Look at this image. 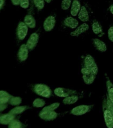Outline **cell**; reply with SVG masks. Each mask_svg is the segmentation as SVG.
<instances>
[{
  "instance_id": "1",
  "label": "cell",
  "mask_w": 113,
  "mask_h": 128,
  "mask_svg": "<svg viewBox=\"0 0 113 128\" xmlns=\"http://www.w3.org/2000/svg\"><path fill=\"white\" fill-rule=\"evenodd\" d=\"M33 91L38 96L43 98H49L53 95V92L49 87L45 84H36L33 87Z\"/></svg>"
},
{
  "instance_id": "2",
  "label": "cell",
  "mask_w": 113,
  "mask_h": 128,
  "mask_svg": "<svg viewBox=\"0 0 113 128\" xmlns=\"http://www.w3.org/2000/svg\"><path fill=\"white\" fill-rule=\"evenodd\" d=\"M103 110L104 120L106 126L107 127V128H113V116L107 106L106 99H105L103 101Z\"/></svg>"
},
{
  "instance_id": "3",
  "label": "cell",
  "mask_w": 113,
  "mask_h": 128,
  "mask_svg": "<svg viewBox=\"0 0 113 128\" xmlns=\"http://www.w3.org/2000/svg\"><path fill=\"white\" fill-rule=\"evenodd\" d=\"M85 67L91 70V72L95 75H97L98 74V66L96 64L94 58L91 55H87L84 58L83 65Z\"/></svg>"
},
{
  "instance_id": "4",
  "label": "cell",
  "mask_w": 113,
  "mask_h": 128,
  "mask_svg": "<svg viewBox=\"0 0 113 128\" xmlns=\"http://www.w3.org/2000/svg\"><path fill=\"white\" fill-rule=\"evenodd\" d=\"M54 94L57 97L65 98L69 96L77 95V92H76L75 90H70V89H67V88H57L54 90Z\"/></svg>"
},
{
  "instance_id": "5",
  "label": "cell",
  "mask_w": 113,
  "mask_h": 128,
  "mask_svg": "<svg viewBox=\"0 0 113 128\" xmlns=\"http://www.w3.org/2000/svg\"><path fill=\"white\" fill-rule=\"evenodd\" d=\"M92 108H93V106H86V105L77 106L71 111V114L72 115L77 116H83L89 112L92 109Z\"/></svg>"
},
{
  "instance_id": "6",
  "label": "cell",
  "mask_w": 113,
  "mask_h": 128,
  "mask_svg": "<svg viewBox=\"0 0 113 128\" xmlns=\"http://www.w3.org/2000/svg\"><path fill=\"white\" fill-rule=\"evenodd\" d=\"M28 33V27L23 22L19 24L17 29V36L19 40H23Z\"/></svg>"
},
{
  "instance_id": "7",
  "label": "cell",
  "mask_w": 113,
  "mask_h": 128,
  "mask_svg": "<svg viewBox=\"0 0 113 128\" xmlns=\"http://www.w3.org/2000/svg\"><path fill=\"white\" fill-rule=\"evenodd\" d=\"M56 24V19L53 16H49L46 18L43 24V28L46 32H51L53 30Z\"/></svg>"
},
{
  "instance_id": "8",
  "label": "cell",
  "mask_w": 113,
  "mask_h": 128,
  "mask_svg": "<svg viewBox=\"0 0 113 128\" xmlns=\"http://www.w3.org/2000/svg\"><path fill=\"white\" fill-rule=\"evenodd\" d=\"M39 118L45 121H52L57 118L58 114L55 111L48 112V111H41L39 114Z\"/></svg>"
},
{
  "instance_id": "9",
  "label": "cell",
  "mask_w": 113,
  "mask_h": 128,
  "mask_svg": "<svg viewBox=\"0 0 113 128\" xmlns=\"http://www.w3.org/2000/svg\"><path fill=\"white\" fill-rule=\"evenodd\" d=\"M39 36L37 33H34L31 35L30 38H29V40L27 42V44H26L29 50H33L35 48L38 42H39Z\"/></svg>"
},
{
  "instance_id": "10",
  "label": "cell",
  "mask_w": 113,
  "mask_h": 128,
  "mask_svg": "<svg viewBox=\"0 0 113 128\" xmlns=\"http://www.w3.org/2000/svg\"><path fill=\"white\" fill-rule=\"evenodd\" d=\"M89 29V26L88 24H87L86 23L85 24H83L82 25H81L80 26H78L77 28H76L75 30L72 32L70 35L72 37H78L79 36H80L81 34H83L85 32H87L88 30Z\"/></svg>"
},
{
  "instance_id": "11",
  "label": "cell",
  "mask_w": 113,
  "mask_h": 128,
  "mask_svg": "<svg viewBox=\"0 0 113 128\" xmlns=\"http://www.w3.org/2000/svg\"><path fill=\"white\" fill-rule=\"evenodd\" d=\"M28 54H29V49H28L27 45H22L20 48L19 52H18V58L21 62L25 61L28 58Z\"/></svg>"
},
{
  "instance_id": "12",
  "label": "cell",
  "mask_w": 113,
  "mask_h": 128,
  "mask_svg": "<svg viewBox=\"0 0 113 128\" xmlns=\"http://www.w3.org/2000/svg\"><path fill=\"white\" fill-rule=\"evenodd\" d=\"M63 24L65 26L71 29H76L79 26V22L73 17H68L64 20Z\"/></svg>"
},
{
  "instance_id": "13",
  "label": "cell",
  "mask_w": 113,
  "mask_h": 128,
  "mask_svg": "<svg viewBox=\"0 0 113 128\" xmlns=\"http://www.w3.org/2000/svg\"><path fill=\"white\" fill-rule=\"evenodd\" d=\"M81 9V5L79 0H73L71 8V15L73 17L77 16Z\"/></svg>"
},
{
  "instance_id": "14",
  "label": "cell",
  "mask_w": 113,
  "mask_h": 128,
  "mask_svg": "<svg viewBox=\"0 0 113 128\" xmlns=\"http://www.w3.org/2000/svg\"><path fill=\"white\" fill-rule=\"evenodd\" d=\"M93 44L96 50L100 52H105L107 51V46L103 41L99 40V39H93Z\"/></svg>"
},
{
  "instance_id": "15",
  "label": "cell",
  "mask_w": 113,
  "mask_h": 128,
  "mask_svg": "<svg viewBox=\"0 0 113 128\" xmlns=\"http://www.w3.org/2000/svg\"><path fill=\"white\" fill-rule=\"evenodd\" d=\"M15 118V116L11 114H5L0 116V124L2 125H9V124L13 121Z\"/></svg>"
},
{
  "instance_id": "16",
  "label": "cell",
  "mask_w": 113,
  "mask_h": 128,
  "mask_svg": "<svg viewBox=\"0 0 113 128\" xmlns=\"http://www.w3.org/2000/svg\"><path fill=\"white\" fill-rule=\"evenodd\" d=\"M77 16L78 18L83 22H87L89 20V13H88L87 8L85 6H82L81 9L80 10L79 13Z\"/></svg>"
},
{
  "instance_id": "17",
  "label": "cell",
  "mask_w": 113,
  "mask_h": 128,
  "mask_svg": "<svg viewBox=\"0 0 113 128\" xmlns=\"http://www.w3.org/2000/svg\"><path fill=\"white\" fill-rule=\"evenodd\" d=\"M24 23L26 24V26L29 28H35L36 26V22L33 16L31 15H27L25 16L24 19Z\"/></svg>"
},
{
  "instance_id": "18",
  "label": "cell",
  "mask_w": 113,
  "mask_h": 128,
  "mask_svg": "<svg viewBox=\"0 0 113 128\" xmlns=\"http://www.w3.org/2000/svg\"><path fill=\"white\" fill-rule=\"evenodd\" d=\"M106 86H107V97L109 99L110 101L111 102L112 104H113V84L111 82V80L107 79Z\"/></svg>"
},
{
  "instance_id": "19",
  "label": "cell",
  "mask_w": 113,
  "mask_h": 128,
  "mask_svg": "<svg viewBox=\"0 0 113 128\" xmlns=\"http://www.w3.org/2000/svg\"><path fill=\"white\" fill-rule=\"evenodd\" d=\"M96 77H97V76L93 74H88V75H83V80L84 83L85 84L91 85L95 82Z\"/></svg>"
},
{
  "instance_id": "20",
  "label": "cell",
  "mask_w": 113,
  "mask_h": 128,
  "mask_svg": "<svg viewBox=\"0 0 113 128\" xmlns=\"http://www.w3.org/2000/svg\"><path fill=\"white\" fill-rule=\"evenodd\" d=\"M78 100H79V97L77 95H73L65 98L63 101V103L65 105H71L75 104Z\"/></svg>"
},
{
  "instance_id": "21",
  "label": "cell",
  "mask_w": 113,
  "mask_h": 128,
  "mask_svg": "<svg viewBox=\"0 0 113 128\" xmlns=\"http://www.w3.org/2000/svg\"><path fill=\"white\" fill-rule=\"evenodd\" d=\"M92 30L95 35H99L103 33V28L101 25L98 22H94L92 24Z\"/></svg>"
},
{
  "instance_id": "22",
  "label": "cell",
  "mask_w": 113,
  "mask_h": 128,
  "mask_svg": "<svg viewBox=\"0 0 113 128\" xmlns=\"http://www.w3.org/2000/svg\"><path fill=\"white\" fill-rule=\"evenodd\" d=\"M27 106H19V107H16V108H13V110L10 111V114H13V115H18V114H22L23 112H24L27 109Z\"/></svg>"
},
{
  "instance_id": "23",
  "label": "cell",
  "mask_w": 113,
  "mask_h": 128,
  "mask_svg": "<svg viewBox=\"0 0 113 128\" xmlns=\"http://www.w3.org/2000/svg\"><path fill=\"white\" fill-rule=\"evenodd\" d=\"M22 100L21 98L19 97H11V98L9 100V104H11V106H19V104H21Z\"/></svg>"
},
{
  "instance_id": "24",
  "label": "cell",
  "mask_w": 113,
  "mask_h": 128,
  "mask_svg": "<svg viewBox=\"0 0 113 128\" xmlns=\"http://www.w3.org/2000/svg\"><path fill=\"white\" fill-rule=\"evenodd\" d=\"M8 128H23V125L17 120H14L9 124Z\"/></svg>"
},
{
  "instance_id": "25",
  "label": "cell",
  "mask_w": 113,
  "mask_h": 128,
  "mask_svg": "<svg viewBox=\"0 0 113 128\" xmlns=\"http://www.w3.org/2000/svg\"><path fill=\"white\" fill-rule=\"evenodd\" d=\"M60 104L59 103H54V104L50 105V106H48L47 107H45V108L42 110V111H48V112H53V111H55L56 109H57L59 107Z\"/></svg>"
},
{
  "instance_id": "26",
  "label": "cell",
  "mask_w": 113,
  "mask_h": 128,
  "mask_svg": "<svg viewBox=\"0 0 113 128\" xmlns=\"http://www.w3.org/2000/svg\"><path fill=\"white\" fill-rule=\"evenodd\" d=\"M45 0H33L34 4L38 10H42L45 7Z\"/></svg>"
},
{
  "instance_id": "27",
  "label": "cell",
  "mask_w": 113,
  "mask_h": 128,
  "mask_svg": "<svg viewBox=\"0 0 113 128\" xmlns=\"http://www.w3.org/2000/svg\"><path fill=\"white\" fill-rule=\"evenodd\" d=\"M72 0H62L61 8L63 10H67L71 6Z\"/></svg>"
},
{
  "instance_id": "28",
  "label": "cell",
  "mask_w": 113,
  "mask_h": 128,
  "mask_svg": "<svg viewBox=\"0 0 113 128\" xmlns=\"http://www.w3.org/2000/svg\"><path fill=\"white\" fill-rule=\"evenodd\" d=\"M33 105L35 108H42L45 105V102L41 99H36L33 103Z\"/></svg>"
},
{
  "instance_id": "29",
  "label": "cell",
  "mask_w": 113,
  "mask_h": 128,
  "mask_svg": "<svg viewBox=\"0 0 113 128\" xmlns=\"http://www.w3.org/2000/svg\"><path fill=\"white\" fill-rule=\"evenodd\" d=\"M19 5L22 8L27 9L29 6V0H21Z\"/></svg>"
},
{
  "instance_id": "30",
  "label": "cell",
  "mask_w": 113,
  "mask_h": 128,
  "mask_svg": "<svg viewBox=\"0 0 113 128\" xmlns=\"http://www.w3.org/2000/svg\"><path fill=\"white\" fill-rule=\"evenodd\" d=\"M106 102H107V106L109 110L111 111V114H113V104H112L111 102L110 101L109 99L108 98L107 96V98H106Z\"/></svg>"
},
{
  "instance_id": "31",
  "label": "cell",
  "mask_w": 113,
  "mask_h": 128,
  "mask_svg": "<svg viewBox=\"0 0 113 128\" xmlns=\"http://www.w3.org/2000/svg\"><path fill=\"white\" fill-rule=\"evenodd\" d=\"M107 34H108V38H109V40L113 43V27H111V28L109 29Z\"/></svg>"
},
{
  "instance_id": "32",
  "label": "cell",
  "mask_w": 113,
  "mask_h": 128,
  "mask_svg": "<svg viewBox=\"0 0 113 128\" xmlns=\"http://www.w3.org/2000/svg\"><path fill=\"white\" fill-rule=\"evenodd\" d=\"M12 96L8 94L7 92H5V91H0V98H11Z\"/></svg>"
},
{
  "instance_id": "33",
  "label": "cell",
  "mask_w": 113,
  "mask_h": 128,
  "mask_svg": "<svg viewBox=\"0 0 113 128\" xmlns=\"http://www.w3.org/2000/svg\"><path fill=\"white\" fill-rule=\"evenodd\" d=\"M11 98H0V104H7V103H9V100L11 99Z\"/></svg>"
},
{
  "instance_id": "34",
  "label": "cell",
  "mask_w": 113,
  "mask_h": 128,
  "mask_svg": "<svg viewBox=\"0 0 113 128\" xmlns=\"http://www.w3.org/2000/svg\"><path fill=\"white\" fill-rule=\"evenodd\" d=\"M7 108V104H0V112H3V111L5 110Z\"/></svg>"
},
{
  "instance_id": "35",
  "label": "cell",
  "mask_w": 113,
  "mask_h": 128,
  "mask_svg": "<svg viewBox=\"0 0 113 128\" xmlns=\"http://www.w3.org/2000/svg\"><path fill=\"white\" fill-rule=\"evenodd\" d=\"M11 2L14 6H19L20 4L21 0H11Z\"/></svg>"
},
{
  "instance_id": "36",
  "label": "cell",
  "mask_w": 113,
  "mask_h": 128,
  "mask_svg": "<svg viewBox=\"0 0 113 128\" xmlns=\"http://www.w3.org/2000/svg\"><path fill=\"white\" fill-rule=\"evenodd\" d=\"M5 4V0H0V10H1Z\"/></svg>"
},
{
  "instance_id": "37",
  "label": "cell",
  "mask_w": 113,
  "mask_h": 128,
  "mask_svg": "<svg viewBox=\"0 0 113 128\" xmlns=\"http://www.w3.org/2000/svg\"><path fill=\"white\" fill-rule=\"evenodd\" d=\"M109 11H110V12L111 13L112 15H113V5H112V6L110 7Z\"/></svg>"
},
{
  "instance_id": "38",
  "label": "cell",
  "mask_w": 113,
  "mask_h": 128,
  "mask_svg": "<svg viewBox=\"0 0 113 128\" xmlns=\"http://www.w3.org/2000/svg\"><path fill=\"white\" fill-rule=\"evenodd\" d=\"M45 2H47V4H50V3L51 2L52 0H45Z\"/></svg>"
}]
</instances>
